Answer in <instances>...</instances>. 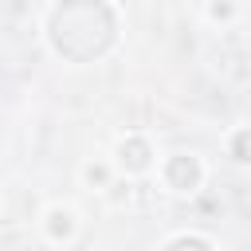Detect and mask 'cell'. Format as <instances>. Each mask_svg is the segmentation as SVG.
I'll return each instance as SVG.
<instances>
[{
    "mask_svg": "<svg viewBox=\"0 0 251 251\" xmlns=\"http://www.w3.org/2000/svg\"><path fill=\"white\" fill-rule=\"evenodd\" d=\"M110 35H114V24L102 4H67L51 20V39L63 55L75 51V39H86V59H90L110 43Z\"/></svg>",
    "mask_w": 251,
    "mask_h": 251,
    "instance_id": "6da1fadb",
    "label": "cell"
},
{
    "mask_svg": "<svg viewBox=\"0 0 251 251\" xmlns=\"http://www.w3.org/2000/svg\"><path fill=\"white\" fill-rule=\"evenodd\" d=\"M200 180V165L192 157H173L169 161V184L173 188H196Z\"/></svg>",
    "mask_w": 251,
    "mask_h": 251,
    "instance_id": "7a4b0ae2",
    "label": "cell"
},
{
    "mask_svg": "<svg viewBox=\"0 0 251 251\" xmlns=\"http://www.w3.org/2000/svg\"><path fill=\"white\" fill-rule=\"evenodd\" d=\"M122 161H126L129 169H145V161H149L145 141H129V145H122Z\"/></svg>",
    "mask_w": 251,
    "mask_h": 251,
    "instance_id": "3957f363",
    "label": "cell"
},
{
    "mask_svg": "<svg viewBox=\"0 0 251 251\" xmlns=\"http://www.w3.org/2000/svg\"><path fill=\"white\" fill-rule=\"evenodd\" d=\"M231 157H235V161H251V129L235 133V141H231Z\"/></svg>",
    "mask_w": 251,
    "mask_h": 251,
    "instance_id": "277c9868",
    "label": "cell"
},
{
    "mask_svg": "<svg viewBox=\"0 0 251 251\" xmlns=\"http://www.w3.org/2000/svg\"><path fill=\"white\" fill-rule=\"evenodd\" d=\"M169 251H212L204 239H176V243H169Z\"/></svg>",
    "mask_w": 251,
    "mask_h": 251,
    "instance_id": "5b68a950",
    "label": "cell"
}]
</instances>
